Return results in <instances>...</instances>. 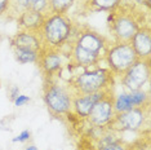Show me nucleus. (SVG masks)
Listing matches in <instances>:
<instances>
[{"mask_svg":"<svg viewBox=\"0 0 151 150\" xmlns=\"http://www.w3.org/2000/svg\"><path fill=\"white\" fill-rule=\"evenodd\" d=\"M75 39V38H74ZM68 60V69H79V67H83L84 70L91 69L92 66H97V65L104 60V57L98 56L93 52H89V50L84 49L83 47L78 45L76 43L71 44L70 50H68L67 54Z\"/></svg>","mask_w":151,"mask_h":150,"instance_id":"nucleus-11","label":"nucleus"},{"mask_svg":"<svg viewBox=\"0 0 151 150\" xmlns=\"http://www.w3.org/2000/svg\"><path fill=\"white\" fill-rule=\"evenodd\" d=\"M11 47L12 48L29 49V50H34V52L39 53L43 48L40 32L18 30V31L11 38Z\"/></svg>","mask_w":151,"mask_h":150,"instance_id":"nucleus-13","label":"nucleus"},{"mask_svg":"<svg viewBox=\"0 0 151 150\" xmlns=\"http://www.w3.org/2000/svg\"><path fill=\"white\" fill-rule=\"evenodd\" d=\"M13 49V54H14V58L18 63H29V62H36L37 60V52L34 50H29V49H23V48H12Z\"/></svg>","mask_w":151,"mask_h":150,"instance_id":"nucleus-18","label":"nucleus"},{"mask_svg":"<svg viewBox=\"0 0 151 150\" xmlns=\"http://www.w3.org/2000/svg\"><path fill=\"white\" fill-rule=\"evenodd\" d=\"M76 23L67 14H49L40 30L43 48L57 49L73 38Z\"/></svg>","mask_w":151,"mask_h":150,"instance_id":"nucleus-3","label":"nucleus"},{"mask_svg":"<svg viewBox=\"0 0 151 150\" xmlns=\"http://www.w3.org/2000/svg\"><path fill=\"white\" fill-rule=\"evenodd\" d=\"M35 63L43 75V79L60 76L63 67L62 54L57 49L42 48V50L37 54V60Z\"/></svg>","mask_w":151,"mask_h":150,"instance_id":"nucleus-10","label":"nucleus"},{"mask_svg":"<svg viewBox=\"0 0 151 150\" xmlns=\"http://www.w3.org/2000/svg\"><path fill=\"white\" fill-rule=\"evenodd\" d=\"M76 0H49V14H66Z\"/></svg>","mask_w":151,"mask_h":150,"instance_id":"nucleus-17","label":"nucleus"},{"mask_svg":"<svg viewBox=\"0 0 151 150\" xmlns=\"http://www.w3.org/2000/svg\"><path fill=\"white\" fill-rule=\"evenodd\" d=\"M30 9L49 16V0H34L30 5Z\"/></svg>","mask_w":151,"mask_h":150,"instance_id":"nucleus-21","label":"nucleus"},{"mask_svg":"<svg viewBox=\"0 0 151 150\" xmlns=\"http://www.w3.org/2000/svg\"><path fill=\"white\" fill-rule=\"evenodd\" d=\"M25 150H37L35 145H30V146H26Z\"/></svg>","mask_w":151,"mask_h":150,"instance_id":"nucleus-28","label":"nucleus"},{"mask_svg":"<svg viewBox=\"0 0 151 150\" xmlns=\"http://www.w3.org/2000/svg\"><path fill=\"white\" fill-rule=\"evenodd\" d=\"M120 1L122 0H85L83 9L85 13L111 12L120 4Z\"/></svg>","mask_w":151,"mask_h":150,"instance_id":"nucleus-16","label":"nucleus"},{"mask_svg":"<svg viewBox=\"0 0 151 150\" xmlns=\"http://www.w3.org/2000/svg\"><path fill=\"white\" fill-rule=\"evenodd\" d=\"M0 88H1V83H0Z\"/></svg>","mask_w":151,"mask_h":150,"instance_id":"nucleus-29","label":"nucleus"},{"mask_svg":"<svg viewBox=\"0 0 151 150\" xmlns=\"http://www.w3.org/2000/svg\"><path fill=\"white\" fill-rule=\"evenodd\" d=\"M105 91L94 92V93H89V94H79V96H74L73 112L80 119H87L88 115L91 114L92 109H93V106L96 105V102L104 96Z\"/></svg>","mask_w":151,"mask_h":150,"instance_id":"nucleus-14","label":"nucleus"},{"mask_svg":"<svg viewBox=\"0 0 151 150\" xmlns=\"http://www.w3.org/2000/svg\"><path fill=\"white\" fill-rule=\"evenodd\" d=\"M150 117V104L139 107L130 109L128 111L116 112L111 122L106 125L111 131L119 132H136L143 127L145 122Z\"/></svg>","mask_w":151,"mask_h":150,"instance_id":"nucleus-6","label":"nucleus"},{"mask_svg":"<svg viewBox=\"0 0 151 150\" xmlns=\"http://www.w3.org/2000/svg\"><path fill=\"white\" fill-rule=\"evenodd\" d=\"M34 0H11V8H9L8 14L11 16V18H16L18 17L23 11L30 8L31 3Z\"/></svg>","mask_w":151,"mask_h":150,"instance_id":"nucleus-20","label":"nucleus"},{"mask_svg":"<svg viewBox=\"0 0 151 150\" xmlns=\"http://www.w3.org/2000/svg\"><path fill=\"white\" fill-rule=\"evenodd\" d=\"M128 97H129L130 104L133 105V107H139V106H143V105L150 104L149 92H146L143 89L130 91V92H128Z\"/></svg>","mask_w":151,"mask_h":150,"instance_id":"nucleus-19","label":"nucleus"},{"mask_svg":"<svg viewBox=\"0 0 151 150\" xmlns=\"http://www.w3.org/2000/svg\"><path fill=\"white\" fill-rule=\"evenodd\" d=\"M47 17H48L47 14L35 12L29 8V9H26V11H23L21 14L17 17V26H18V30L40 32Z\"/></svg>","mask_w":151,"mask_h":150,"instance_id":"nucleus-15","label":"nucleus"},{"mask_svg":"<svg viewBox=\"0 0 151 150\" xmlns=\"http://www.w3.org/2000/svg\"><path fill=\"white\" fill-rule=\"evenodd\" d=\"M18 96H19V88L17 86H12L9 88V100L13 102Z\"/></svg>","mask_w":151,"mask_h":150,"instance_id":"nucleus-26","label":"nucleus"},{"mask_svg":"<svg viewBox=\"0 0 151 150\" xmlns=\"http://www.w3.org/2000/svg\"><path fill=\"white\" fill-rule=\"evenodd\" d=\"M138 60H151V29L150 23L138 29L130 40Z\"/></svg>","mask_w":151,"mask_h":150,"instance_id":"nucleus-12","label":"nucleus"},{"mask_svg":"<svg viewBox=\"0 0 151 150\" xmlns=\"http://www.w3.org/2000/svg\"><path fill=\"white\" fill-rule=\"evenodd\" d=\"M104 60L109 65L107 69L111 70L115 76L120 78L138 60V57L130 42H114L107 49Z\"/></svg>","mask_w":151,"mask_h":150,"instance_id":"nucleus-5","label":"nucleus"},{"mask_svg":"<svg viewBox=\"0 0 151 150\" xmlns=\"http://www.w3.org/2000/svg\"><path fill=\"white\" fill-rule=\"evenodd\" d=\"M151 60H137L124 74L120 76V83L125 92L142 89L150 80Z\"/></svg>","mask_w":151,"mask_h":150,"instance_id":"nucleus-8","label":"nucleus"},{"mask_svg":"<svg viewBox=\"0 0 151 150\" xmlns=\"http://www.w3.org/2000/svg\"><path fill=\"white\" fill-rule=\"evenodd\" d=\"M149 12L132 0H122L107 16V27L114 42H130L139 27L150 23Z\"/></svg>","mask_w":151,"mask_h":150,"instance_id":"nucleus-1","label":"nucleus"},{"mask_svg":"<svg viewBox=\"0 0 151 150\" xmlns=\"http://www.w3.org/2000/svg\"><path fill=\"white\" fill-rule=\"evenodd\" d=\"M29 101H30V97H29V96H25V94H19V96L17 97L14 101H13V104H14L16 106H23V105H26Z\"/></svg>","mask_w":151,"mask_h":150,"instance_id":"nucleus-25","label":"nucleus"},{"mask_svg":"<svg viewBox=\"0 0 151 150\" xmlns=\"http://www.w3.org/2000/svg\"><path fill=\"white\" fill-rule=\"evenodd\" d=\"M114 83L115 75L111 73L110 69H105V67H96L92 70L87 69L81 74L68 80V86L73 89L75 96L89 94L114 88Z\"/></svg>","mask_w":151,"mask_h":150,"instance_id":"nucleus-4","label":"nucleus"},{"mask_svg":"<svg viewBox=\"0 0 151 150\" xmlns=\"http://www.w3.org/2000/svg\"><path fill=\"white\" fill-rule=\"evenodd\" d=\"M74 38H75V43L78 45L83 47L84 49L89 50V52H93L98 54V56L104 57V58L107 49L111 45V42L107 38L104 36L102 34H99L98 31H96L94 29H92L88 25L76 23Z\"/></svg>","mask_w":151,"mask_h":150,"instance_id":"nucleus-7","label":"nucleus"},{"mask_svg":"<svg viewBox=\"0 0 151 150\" xmlns=\"http://www.w3.org/2000/svg\"><path fill=\"white\" fill-rule=\"evenodd\" d=\"M30 137H31V132H30L29 129H25V131H22L17 137L13 138L12 141L13 142H26L30 140Z\"/></svg>","mask_w":151,"mask_h":150,"instance_id":"nucleus-23","label":"nucleus"},{"mask_svg":"<svg viewBox=\"0 0 151 150\" xmlns=\"http://www.w3.org/2000/svg\"><path fill=\"white\" fill-rule=\"evenodd\" d=\"M101 150H134V149H133L132 145L125 144V142H123L122 140H119V141L112 142V144H110L107 146H105V148H102Z\"/></svg>","mask_w":151,"mask_h":150,"instance_id":"nucleus-22","label":"nucleus"},{"mask_svg":"<svg viewBox=\"0 0 151 150\" xmlns=\"http://www.w3.org/2000/svg\"><path fill=\"white\" fill-rule=\"evenodd\" d=\"M134 3H137L141 6H145L147 11H150V6H151V0H133Z\"/></svg>","mask_w":151,"mask_h":150,"instance_id":"nucleus-27","label":"nucleus"},{"mask_svg":"<svg viewBox=\"0 0 151 150\" xmlns=\"http://www.w3.org/2000/svg\"><path fill=\"white\" fill-rule=\"evenodd\" d=\"M114 88H109L105 91L104 96L96 102L87 120L92 127H106L115 115L114 110Z\"/></svg>","mask_w":151,"mask_h":150,"instance_id":"nucleus-9","label":"nucleus"},{"mask_svg":"<svg viewBox=\"0 0 151 150\" xmlns=\"http://www.w3.org/2000/svg\"><path fill=\"white\" fill-rule=\"evenodd\" d=\"M74 92L67 84L58 81V76L43 79V98L48 111L54 118L67 117L73 111Z\"/></svg>","mask_w":151,"mask_h":150,"instance_id":"nucleus-2","label":"nucleus"},{"mask_svg":"<svg viewBox=\"0 0 151 150\" xmlns=\"http://www.w3.org/2000/svg\"><path fill=\"white\" fill-rule=\"evenodd\" d=\"M11 8V0H0V17L9 12Z\"/></svg>","mask_w":151,"mask_h":150,"instance_id":"nucleus-24","label":"nucleus"}]
</instances>
